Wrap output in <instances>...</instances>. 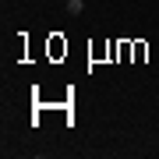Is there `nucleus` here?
<instances>
[{
	"instance_id": "obj_1",
	"label": "nucleus",
	"mask_w": 159,
	"mask_h": 159,
	"mask_svg": "<svg viewBox=\"0 0 159 159\" xmlns=\"http://www.w3.org/2000/svg\"><path fill=\"white\" fill-rule=\"evenodd\" d=\"M64 11H67L71 18H78L81 11H85V0H67V4H64Z\"/></svg>"
}]
</instances>
